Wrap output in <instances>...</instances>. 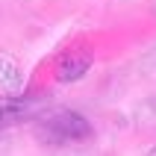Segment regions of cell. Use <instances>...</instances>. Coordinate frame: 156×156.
<instances>
[{
	"label": "cell",
	"mask_w": 156,
	"mask_h": 156,
	"mask_svg": "<svg viewBox=\"0 0 156 156\" xmlns=\"http://www.w3.org/2000/svg\"><path fill=\"white\" fill-rule=\"evenodd\" d=\"M6 115H9V103H6V100H0V121H3Z\"/></svg>",
	"instance_id": "cell-4"
},
{
	"label": "cell",
	"mask_w": 156,
	"mask_h": 156,
	"mask_svg": "<svg viewBox=\"0 0 156 156\" xmlns=\"http://www.w3.org/2000/svg\"><path fill=\"white\" fill-rule=\"evenodd\" d=\"M35 136L47 144H86L94 139V127L74 109H56L35 121Z\"/></svg>",
	"instance_id": "cell-1"
},
{
	"label": "cell",
	"mask_w": 156,
	"mask_h": 156,
	"mask_svg": "<svg viewBox=\"0 0 156 156\" xmlns=\"http://www.w3.org/2000/svg\"><path fill=\"white\" fill-rule=\"evenodd\" d=\"M147 156H156V144H153V147H150V150H147Z\"/></svg>",
	"instance_id": "cell-5"
},
{
	"label": "cell",
	"mask_w": 156,
	"mask_h": 156,
	"mask_svg": "<svg viewBox=\"0 0 156 156\" xmlns=\"http://www.w3.org/2000/svg\"><path fill=\"white\" fill-rule=\"evenodd\" d=\"M0 88L3 91H18L21 88V68H18V62L6 53H0Z\"/></svg>",
	"instance_id": "cell-3"
},
{
	"label": "cell",
	"mask_w": 156,
	"mask_h": 156,
	"mask_svg": "<svg viewBox=\"0 0 156 156\" xmlns=\"http://www.w3.org/2000/svg\"><path fill=\"white\" fill-rule=\"evenodd\" d=\"M91 62H94V53L88 50V47H71V50H65L56 59V80L59 83H77V80H83L91 71Z\"/></svg>",
	"instance_id": "cell-2"
}]
</instances>
